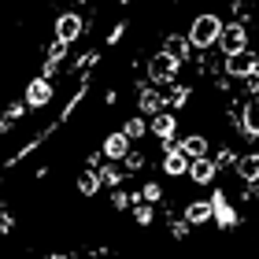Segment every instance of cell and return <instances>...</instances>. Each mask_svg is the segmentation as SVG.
I'll list each match as a JSON object with an SVG mask.
<instances>
[{
	"mask_svg": "<svg viewBox=\"0 0 259 259\" xmlns=\"http://www.w3.org/2000/svg\"><path fill=\"white\" fill-rule=\"evenodd\" d=\"M178 145L185 148V156H189V159H204V156H211V145H207L204 134H185Z\"/></svg>",
	"mask_w": 259,
	"mask_h": 259,
	"instance_id": "obj_15",
	"label": "cell"
},
{
	"mask_svg": "<svg viewBox=\"0 0 259 259\" xmlns=\"http://www.w3.org/2000/svg\"><path fill=\"white\" fill-rule=\"evenodd\" d=\"M219 49H222V56L248 52V30H244L241 22H230V26L222 30V37H219Z\"/></svg>",
	"mask_w": 259,
	"mask_h": 259,
	"instance_id": "obj_7",
	"label": "cell"
},
{
	"mask_svg": "<svg viewBox=\"0 0 259 259\" xmlns=\"http://www.w3.org/2000/svg\"><path fill=\"white\" fill-rule=\"evenodd\" d=\"M244 119L259 126V97H248V100H244Z\"/></svg>",
	"mask_w": 259,
	"mask_h": 259,
	"instance_id": "obj_29",
	"label": "cell"
},
{
	"mask_svg": "<svg viewBox=\"0 0 259 259\" xmlns=\"http://www.w3.org/2000/svg\"><path fill=\"white\" fill-rule=\"evenodd\" d=\"M189 230H193V222L185 219V215L170 222V237H174V241H185V237H189Z\"/></svg>",
	"mask_w": 259,
	"mask_h": 259,
	"instance_id": "obj_27",
	"label": "cell"
},
{
	"mask_svg": "<svg viewBox=\"0 0 259 259\" xmlns=\"http://www.w3.org/2000/svg\"><path fill=\"white\" fill-rule=\"evenodd\" d=\"M211 159H215L219 167H237V159H241V156H237V152H233L230 145H219L215 152H211Z\"/></svg>",
	"mask_w": 259,
	"mask_h": 259,
	"instance_id": "obj_23",
	"label": "cell"
},
{
	"mask_svg": "<svg viewBox=\"0 0 259 259\" xmlns=\"http://www.w3.org/2000/svg\"><path fill=\"white\" fill-rule=\"evenodd\" d=\"M233 170H237V178H241L244 185H248V182H259V152H244Z\"/></svg>",
	"mask_w": 259,
	"mask_h": 259,
	"instance_id": "obj_17",
	"label": "cell"
},
{
	"mask_svg": "<svg viewBox=\"0 0 259 259\" xmlns=\"http://www.w3.org/2000/svg\"><path fill=\"white\" fill-rule=\"evenodd\" d=\"M137 111L148 115V119H156L159 111H167V89L152 85V81H141L137 85Z\"/></svg>",
	"mask_w": 259,
	"mask_h": 259,
	"instance_id": "obj_3",
	"label": "cell"
},
{
	"mask_svg": "<svg viewBox=\"0 0 259 259\" xmlns=\"http://www.w3.org/2000/svg\"><path fill=\"white\" fill-rule=\"evenodd\" d=\"M11 230H15V219H11V211L4 207L0 211V233H11Z\"/></svg>",
	"mask_w": 259,
	"mask_h": 259,
	"instance_id": "obj_31",
	"label": "cell"
},
{
	"mask_svg": "<svg viewBox=\"0 0 259 259\" xmlns=\"http://www.w3.org/2000/svg\"><path fill=\"white\" fill-rule=\"evenodd\" d=\"M67 52H70V45H67V41H60V37H52V41H49V49H45V60L63 63V60H67Z\"/></svg>",
	"mask_w": 259,
	"mask_h": 259,
	"instance_id": "obj_22",
	"label": "cell"
},
{
	"mask_svg": "<svg viewBox=\"0 0 259 259\" xmlns=\"http://www.w3.org/2000/svg\"><path fill=\"white\" fill-rule=\"evenodd\" d=\"M74 4H85V0H74Z\"/></svg>",
	"mask_w": 259,
	"mask_h": 259,
	"instance_id": "obj_37",
	"label": "cell"
},
{
	"mask_svg": "<svg viewBox=\"0 0 259 259\" xmlns=\"http://www.w3.org/2000/svg\"><path fill=\"white\" fill-rule=\"evenodd\" d=\"M122 134H126L130 141H134V145H137L141 137H148V134H152V122H148V115H141V111H137V115H130V119L122 122Z\"/></svg>",
	"mask_w": 259,
	"mask_h": 259,
	"instance_id": "obj_16",
	"label": "cell"
},
{
	"mask_svg": "<svg viewBox=\"0 0 259 259\" xmlns=\"http://www.w3.org/2000/svg\"><path fill=\"white\" fill-rule=\"evenodd\" d=\"M178 67H182V63H174L170 56L159 49V52L148 60V81H152V85H159V89H170L174 78H178Z\"/></svg>",
	"mask_w": 259,
	"mask_h": 259,
	"instance_id": "obj_2",
	"label": "cell"
},
{
	"mask_svg": "<svg viewBox=\"0 0 259 259\" xmlns=\"http://www.w3.org/2000/svg\"><path fill=\"white\" fill-rule=\"evenodd\" d=\"M119 4H134V0H119Z\"/></svg>",
	"mask_w": 259,
	"mask_h": 259,
	"instance_id": "obj_36",
	"label": "cell"
},
{
	"mask_svg": "<svg viewBox=\"0 0 259 259\" xmlns=\"http://www.w3.org/2000/svg\"><path fill=\"white\" fill-rule=\"evenodd\" d=\"M130 148H134V141H130L122 130H115V134H108L104 137V145H100V152H104V159H126L130 156Z\"/></svg>",
	"mask_w": 259,
	"mask_h": 259,
	"instance_id": "obj_11",
	"label": "cell"
},
{
	"mask_svg": "<svg viewBox=\"0 0 259 259\" xmlns=\"http://www.w3.org/2000/svg\"><path fill=\"white\" fill-rule=\"evenodd\" d=\"M163 52H167L174 63H185L193 56V45H189V37H182V33H170V37H163Z\"/></svg>",
	"mask_w": 259,
	"mask_h": 259,
	"instance_id": "obj_13",
	"label": "cell"
},
{
	"mask_svg": "<svg viewBox=\"0 0 259 259\" xmlns=\"http://www.w3.org/2000/svg\"><path fill=\"white\" fill-rule=\"evenodd\" d=\"M222 67H226V74L230 78H248L252 70H259V60H255V52L248 49V52H237V56H226V60H222Z\"/></svg>",
	"mask_w": 259,
	"mask_h": 259,
	"instance_id": "obj_9",
	"label": "cell"
},
{
	"mask_svg": "<svg viewBox=\"0 0 259 259\" xmlns=\"http://www.w3.org/2000/svg\"><path fill=\"white\" fill-rule=\"evenodd\" d=\"M141 200H145V204H159L163 200V185L159 182H145L141 185Z\"/></svg>",
	"mask_w": 259,
	"mask_h": 259,
	"instance_id": "obj_26",
	"label": "cell"
},
{
	"mask_svg": "<svg viewBox=\"0 0 259 259\" xmlns=\"http://www.w3.org/2000/svg\"><path fill=\"white\" fill-rule=\"evenodd\" d=\"M60 67H63V63H52V60H45V63H41V74H45V78H56V74H60Z\"/></svg>",
	"mask_w": 259,
	"mask_h": 259,
	"instance_id": "obj_32",
	"label": "cell"
},
{
	"mask_svg": "<svg viewBox=\"0 0 259 259\" xmlns=\"http://www.w3.org/2000/svg\"><path fill=\"white\" fill-rule=\"evenodd\" d=\"M189 178H193V185H215V178H219V163L211 159V156H204V159H193Z\"/></svg>",
	"mask_w": 259,
	"mask_h": 259,
	"instance_id": "obj_12",
	"label": "cell"
},
{
	"mask_svg": "<svg viewBox=\"0 0 259 259\" xmlns=\"http://www.w3.org/2000/svg\"><path fill=\"white\" fill-rule=\"evenodd\" d=\"M45 259H70V255H63V252H52V255H45Z\"/></svg>",
	"mask_w": 259,
	"mask_h": 259,
	"instance_id": "obj_35",
	"label": "cell"
},
{
	"mask_svg": "<svg viewBox=\"0 0 259 259\" xmlns=\"http://www.w3.org/2000/svg\"><path fill=\"white\" fill-rule=\"evenodd\" d=\"M244 200H259V182H248V185H244Z\"/></svg>",
	"mask_w": 259,
	"mask_h": 259,
	"instance_id": "obj_33",
	"label": "cell"
},
{
	"mask_svg": "<svg viewBox=\"0 0 259 259\" xmlns=\"http://www.w3.org/2000/svg\"><path fill=\"white\" fill-rule=\"evenodd\" d=\"M222 19L215 15V11H200V15L193 19V26H189V45L196 52H204V49H219V37H222Z\"/></svg>",
	"mask_w": 259,
	"mask_h": 259,
	"instance_id": "obj_1",
	"label": "cell"
},
{
	"mask_svg": "<svg viewBox=\"0 0 259 259\" xmlns=\"http://www.w3.org/2000/svg\"><path fill=\"white\" fill-rule=\"evenodd\" d=\"M100 182H104V189H122L126 170L115 167V163H104V167H100Z\"/></svg>",
	"mask_w": 259,
	"mask_h": 259,
	"instance_id": "obj_20",
	"label": "cell"
},
{
	"mask_svg": "<svg viewBox=\"0 0 259 259\" xmlns=\"http://www.w3.org/2000/svg\"><path fill=\"white\" fill-rule=\"evenodd\" d=\"M126 30H130V22H115L111 26V33H108V49H115L122 37H126Z\"/></svg>",
	"mask_w": 259,
	"mask_h": 259,
	"instance_id": "obj_28",
	"label": "cell"
},
{
	"mask_svg": "<svg viewBox=\"0 0 259 259\" xmlns=\"http://www.w3.org/2000/svg\"><path fill=\"white\" fill-rule=\"evenodd\" d=\"M81 33H85V19L74 15V11H63L60 19H56V37L67 41V45H74Z\"/></svg>",
	"mask_w": 259,
	"mask_h": 259,
	"instance_id": "obj_10",
	"label": "cell"
},
{
	"mask_svg": "<svg viewBox=\"0 0 259 259\" xmlns=\"http://www.w3.org/2000/svg\"><path fill=\"white\" fill-rule=\"evenodd\" d=\"M74 185H78V193H81V196H97V193L104 189L100 170H89V167H85V170H81L78 178H74Z\"/></svg>",
	"mask_w": 259,
	"mask_h": 259,
	"instance_id": "obj_18",
	"label": "cell"
},
{
	"mask_svg": "<svg viewBox=\"0 0 259 259\" xmlns=\"http://www.w3.org/2000/svg\"><path fill=\"white\" fill-rule=\"evenodd\" d=\"M122 170H126V174H137V170H145V152H141L137 145L130 148V156L122 159Z\"/></svg>",
	"mask_w": 259,
	"mask_h": 259,
	"instance_id": "obj_24",
	"label": "cell"
},
{
	"mask_svg": "<svg viewBox=\"0 0 259 259\" xmlns=\"http://www.w3.org/2000/svg\"><path fill=\"white\" fill-rule=\"evenodd\" d=\"M22 100L30 104V111H41L45 104H52V100H56V85H52V78L37 74L26 89H22Z\"/></svg>",
	"mask_w": 259,
	"mask_h": 259,
	"instance_id": "obj_5",
	"label": "cell"
},
{
	"mask_svg": "<svg viewBox=\"0 0 259 259\" xmlns=\"http://www.w3.org/2000/svg\"><path fill=\"white\" fill-rule=\"evenodd\" d=\"M211 207H215V226L219 230H237L241 226V211L230 204V196L222 193V189L211 193Z\"/></svg>",
	"mask_w": 259,
	"mask_h": 259,
	"instance_id": "obj_6",
	"label": "cell"
},
{
	"mask_svg": "<svg viewBox=\"0 0 259 259\" xmlns=\"http://www.w3.org/2000/svg\"><path fill=\"white\" fill-rule=\"evenodd\" d=\"M134 222L137 226H152V222H156V204H137L134 207Z\"/></svg>",
	"mask_w": 259,
	"mask_h": 259,
	"instance_id": "obj_25",
	"label": "cell"
},
{
	"mask_svg": "<svg viewBox=\"0 0 259 259\" xmlns=\"http://www.w3.org/2000/svg\"><path fill=\"white\" fill-rule=\"evenodd\" d=\"M152 122V137L159 141V145H174L178 141V115L174 111H159L156 119H148Z\"/></svg>",
	"mask_w": 259,
	"mask_h": 259,
	"instance_id": "obj_8",
	"label": "cell"
},
{
	"mask_svg": "<svg viewBox=\"0 0 259 259\" xmlns=\"http://www.w3.org/2000/svg\"><path fill=\"white\" fill-rule=\"evenodd\" d=\"M185 219H189L193 226H207V222H215V207H211V200H189V204H185Z\"/></svg>",
	"mask_w": 259,
	"mask_h": 259,
	"instance_id": "obj_14",
	"label": "cell"
},
{
	"mask_svg": "<svg viewBox=\"0 0 259 259\" xmlns=\"http://www.w3.org/2000/svg\"><path fill=\"white\" fill-rule=\"evenodd\" d=\"M244 93H248V97H259V70H252V74L244 78Z\"/></svg>",
	"mask_w": 259,
	"mask_h": 259,
	"instance_id": "obj_30",
	"label": "cell"
},
{
	"mask_svg": "<svg viewBox=\"0 0 259 259\" xmlns=\"http://www.w3.org/2000/svg\"><path fill=\"white\" fill-rule=\"evenodd\" d=\"M189 167L193 159L185 156V148L174 141V145H163V174L167 178H189Z\"/></svg>",
	"mask_w": 259,
	"mask_h": 259,
	"instance_id": "obj_4",
	"label": "cell"
},
{
	"mask_svg": "<svg viewBox=\"0 0 259 259\" xmlns=\"http://www.w3.org/2000/svg\"><path fill=\"white\" fill-rule=\"evenodd\" d=\"M189 97H193V89H189V85H170V89H167V111L185 108V104H189Z\"/></svg>",
	"mask_w": 259,
	"mask_h": 259,
	"instance_id": "obj_21",
	"label": "cell"
},
{
	"mask_svg": "<svg viewBox=\"0 0 259 259\" xmlns=\"http://www.w3.org/2000/svg\"><path fill=\"white\" fill-rule=\"evenodd\" d=\"M104 104H108V108H115V104H119V93L108 89V93H104Z\"/></svg>",
	"mask_w": 259,
	"mask_h": 259,
	"instance_id": "obj_34",
	"label": "cell"
},
{
	"mask_svg": "<svg viewBox=\"0 0 259 259\" xmlns=\"http://www.w3.org/2000/svg\"><path fill=\"white\" fill-rule=\"evenodd\" d=\"M26 111H30V104H26V100H11L8 108H4V119H0V134H8V130L15 126Z\"/></svg>",
	"mask_w": 259,
	"mask_h": 259,
	"instance_id": "obj_19",
	"label": "cell"
}]
</instances>
